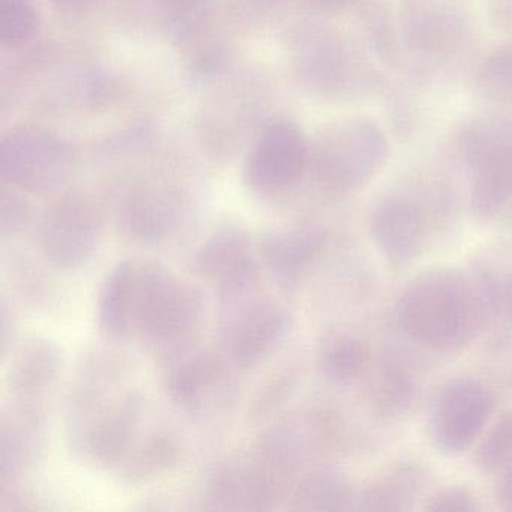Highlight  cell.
<instances>
[{
  "label": "cell",
  "mask_w": 512,
  "mask_h": 512,
  "mask_svg": "<svg viewBox=\"0 0 512 512\" xmlns=\"http://www.w3.org/2000/svg\"><path fill=\"white\" fill-rule=\"evenodd\" d=\"M8 302L2 299V310H0V343H2V356L7 355L8 346L13 344L14 329H16V322H14L13 313L8 310Z\"/></svg>",
  "instance_id": "74e56055"
},
{
  "label": "cell",
  "mask_w": 512,
  "mask_h": 512,
  "mask_svg": "<svg viewBox=\"0 0 512 512\" xmlns=\"http://www.w3.org/2000/svg\"><path fill=\"white\" fill-rule=\"evenodd\" d=\"M104 218L97 203L79 191H61L44 209L38 245L47 263L59 271L85 268L100 248Z\"/></svg>",
  "instance_id": "30bf717a"
},
{
  "label": "cell",
  "mask_w": 512,
  "mask_h": 512,
  "mask_svg": "<svg viewBox=\"0 0 512 512\" xmlns=\"http://www.w3.org/2000/svg\"><path fill=\"white\" fill-rule=\"evenodd\" d=\"M25 191L2 184L0 190V238L13 242L22 238L32 224V205Z\"/></svg>",
  "instance_id": "d6a6232c"
},
{
  "label": "cell",
  "mask_w": 512,
  "mask_h": 512,
  "mask_svg": "<svg viewBox=\"0 0 512 512\" xmlns=\"http://www.w3.org/2000/svg\"><path fill=\"white\" fill-rule=\"evenodd\" d=\"M76 169V155L58 134L25 124L0 140V176L4 184L28 194H58Z\"/></svg>",
  "instance_id": "ba28073f"
},
{
  "label": "cell",
  "mask_w": 512,
  "mask_h": 512,
  "mask_svg": "<svg viewBox=\"0 0 512 512\" xmlns=\"http://www.w3.org/2000/svg\"><path fill=\"white\" fill-rule=\"evenodd\" d=\"M491 11L500 26L512 29V0H491Z\"/></svg>",
  "instance_id": "f35d334b"
},
{
  "label": "cell",
  "mask_w": 512,
  "mask_h": 512,
  "mask_svg": "<svg viewBox=\"0 0 512 512\" xmlns=\"http://www.w3.org/2000/svg\"><path fill=\"white\" fill-rule=\"evenodd\" d=\"M101 0H53V4L67 14H82L94 8Z\"/></svg>",
  "instance_id": "ab89813d"
},
{
  "label": "cell",
  "mask_w": 512,
  "mask_h": 512,
  "mask_svg": "<svg viewBox=\"0 0 512 512\" xmlns=\"http://www.w3.org/2000/svg\"><path fill=\"white\" fill-rule=\"evenodd\" d=\"M496 412L497 394L490 383L475 376L452 377L428 407V442L445 457L464 454L475 448Z\"/></svg>",
  "instance_id": "52a82bcc"
},
{
  "label": "cell",
  "mask_w": 512,
  "mask_h": 512,
  "mask_svg": "<svg viewBox=\"0 0 512 512\" xmlns=\"http://www.w3.org/2000/svg\"><path fill=\"white\" fill-rule=\"evenodd\" d=\"M190 212L187 194L164 182L131 188L119 200L118 227L137 245H158L178 233Z\"/></svg>",
  "instance_id": "9a60e30c"
},
{
  "label": "cell",
  "mask_w": 512,
  "mask_h": 512,
  "mask_svg": "<svg viewBox=\"0 0 512 512\" xmlns=\"http://www.w3.org/2000/svg\"><path fill=\"white\" fill-rule=\"evenodd\" d=\"M476 91L496 103H512V41L490 53L478 67Z\"/></svg>",
  "instance_id": "1f68e13d"
},
{
  "label": "cell",
  "mask_w": 512,
  "mask_h": 512,
  "mask_svg": "<svg viewBox=\"0 0 512 512\" xmlns=\"http://www.w3.org/2000/svg\"><path fill=\"white\" fill-rule=\"evenodd\" d=\"M388 155V140L373 119L347 116L317 130L310 142L308 173L322 193L350 196L379 175Z\"/></svg>",
  "instance_id": "5b68a950"
},
{
  "label": "cell",
  "mask_w": 512,
  "mask_h": 512,
  "mask_svg": "<svg viewBox=\"0 0 512 512\" xmlns=\"http://www.w3.org/2000/svg\"><path fill=\"white\" fill-rule=\"evenodd\" d=\"M49 449L47 403L11 400L0 415V485L10 487L37 469Z\"/></svg>",
  "instance_id": "2e32d148"
},
{
  "label": "cell",
  "mask_w": 512,
  "mask_h": 512,
  "mask_svg": "<svg viewBox=\"0 0 512 512\" xmlns=\"http://www.w3.org/2000/svg\"><path fill=\"white\" fill-rule=\"evenodd\" d=\"M292 68L307 94L332 103L368 97L380 86L365 53L343 32L322 23H308L296 32Z\"/></svg>",
  "instance_id": "277c9868"
},
{
  "label": "cell",
  "mask_w": 512,
  "mask_h": 512,
  "mask_svg": "<svg viewBox=\"0 0 512 512\" xmlns=\"http://www.w3.org/2000/svg\"><path fill=\"white\" fill-rule=\"evenodd\" d=\"M128 362L115 350L83 359L67 409L71 451L86 464L115 470L142 431L145 398L125 385Z\"/></svg>",
  "instance_id": "6da1fadb"
},
{
  "label": "cell",
  "mask_w": 512,
  "mask_h": 512,
  "mask_svg": "<svg viewBox=\"0 0 512 512\" xmlns=\"http://www.w3.org/2000/svg\"><path fill=\"white\" fill-rule=\"evenodd\" d=\"M205 317L202 292L169 271L146 308L136 340L164 365L199 344Z\"/></svg>",
  "instance_id": "9c48e42d"
},
{
  "label": "cell",
  "mask_w": 512,
  "mask_h": 512,
  "mask_svg": "<svg viewBox=\"0 0 512 512\" xmlns=\"http://www.w3.org/2000/svg\"><path fill=\"white\" fill-rule=\"evenodd\" d=\"M356 494L343 473L334 469L311 470L293 485V508L298 511H346L356 506Z\"/></svg>",
  "instance_id": "4316f807"
},
{
  "label": "cell",
  "mask_w": 512,
  "mask_h": 512,
  "mask_svg": "<svg viewBox=\"0 0 512 512\" xmlns=\"http://www.w3.org/2000/svg\"><path fill=\"white\" fill-rule=\"evenodd\" d=\"M310 169V142L299 125L274 121L256 137L242 163V182L254 196L275 199L301 184Z\"/></svg>",
  "instance_id": "7c38bea8"
},
{
  "label": "cell",
  "mask_w": 512,
  "mask_h": 512,
  "mask_svg": "<svg viewBox=\"0 0 512 512\" xmlns=\"http://www.w3.org/2000/svg\"><path fill=\"white\" fill-rule=\"evenodd\" d=\"M355 0H301L311 13L320 14V16H335V14L343 13L350 7Z\"/></svg>",
  "instance_id": "8d00e7d4"
},
{
  "label": "cell",
  "mask_w": 512,
  "mask_h": 512,
  "mask_svg": "<svg viewBox=\"0 0 512 512\" xmlns=\"http://www.w3.org/2000/svg\"><path fill=\"white\" fill-rule=\"evenodd\" d=\"M184 457V445L175 431L152 427L140 431L113 472L130 485L151 484L175 472Z\"/></svg>",
  "instance_id": "603a6c76"
},
{
  "label": "cell",
  "mask_w": 512,
  "mask_h": 512,
  "mask_svg": "<svg viewBox=\"0 0 512 512\" xmlns=\"http://www.w3.org/2000/svg\"><path fill=\"white\" fill-rule=\"evenodd\" d=\"M398 26L403 49L424 76L460 68L475 40L469 0H400Z\"/></svg>",
  "instance_id": "8992f818"
},
{
  "label": "cell",
  "mask_w": 512,
  "mask_h": 512,
  "mask_svg": "<svg viewBox=\"0 0 512 512\" xmlns=\"http://www.w3.org/2000/svg\"><path fill=\"white\" fill-rule=\"evenodd\" d=\"M512 148V124L500 118H476L455 134L458 163L470 173L487 158Z\"/></svg>",
  "instance_id": "83f0119b"
},
{
  "label": "cell",
  "mask_w": 512,
  "mask_h": 512,
  "mask_svg": "<svg viewBox=\"0 0 512 512\" xmlns=\"http://www.w3.org/2000/svg\"><path fill=\"white\" fill-rule=\"evenodd\" d=\"M401 331L439 355L466 352L488 328L484 304L469 274L455 266H433L413 275L395 301Z\"/></svg>",
  "instance_id": "7a4b0ae2"
},
{
  "label": "cell",
  "mask_w": 512,
  "mask_h": 512,
  "mask_svg": "<svg viewBox=\"0 0 512 512\" xmlns=\"http://www.w3.org/2000/svg\"><path fill=\"white\" fill-rule=\"evenodd\" d=\"M164 367V389L170 401L191 415H203L220 406L230 394L235 370L221 349L191 347Z\"/></svg>",
  "instance_id": "5bb4252c"
},
{
  "label": "cell",
  "mask_w": 512,
  "mask_h": 512,
  "mask_svg": "<svg viewBox=\"0 0 512 512\" xmlns=\"http://www.w3.org/2000/svg\"><path fill=\"white\" fill-rule=\"evenodd\" d=\"M469 209L479 224L512 230V148L487 158L472 172Z\"/></svg>",
  "instance_id": "44dd1931"
},
{
  "label": "cell",
  "mask_w": 512,
  "mask_h": 512,
  "mask_svg": "<svg viewBox=\"0 0 512 512\" xmlns=\"http://www.w3.org/2000/svg\"><path fill=\"white\" fill-rule=\"evenodd\" d=\"M251 259L250 233L238 224H223L194 250L191 271L215 287Z\"/></svg>",
  "instance_id": "484cf974"
},
{
  "label": "cell",
  "mask_w": 512,
  "mask_h": 512,
  "mask_svg": "<svg viewBox=\"0 0 512 512\" xmlns=\"http://www.w3.org/2000/svg\"><path fill=\"white\" fill-rule=\"evenodd\" d=\"M422 509L427 512H479L484 506L472 488L446 484L428 491Z\"/></svg>",
  "instance_id": "836d02e7"
},
{
  "label": "cell",
  "mask_w": 512,
  "mask_h": 512,
  "mask_svg": "<svg viewBox=\"0 0 512 512\" xmlns=\"http://www.w3.org/2000/svg\"><path fill=\"white\" fill-rule=\"evenodd\" d=\"M494 500L500 511L512 512V467L497 476Z\"/></svg>",
  "instance_id": "d590c367"
},
{
  "label": "cell",
  "mask_w": 512,
  "mask_h": 512,
  "mask_svg": "<svg viewBox=\"0 0 512 512\" xmlns=\"http://www.w3.org/2000/svg\"><path fill=\"white\" fill-rule=\"evenodd\" d=\"M43 29V19L32 0H0V46L22 50L31 46Z\"/></svg>",
  "instance_id": "4dcf8cb0"
},
{
  "label": "cell",
  "mask_w": 512,
  "mask_h": 512,
  "mask_svg": "<svg viewBox=\"0 0 512 512\" xmlns=\"http://www.w3.org/2000/svg\"><path fill=\"white\" fill-rule=\"evenodd\" d=\"M359 385L365 406L383 422L400 421L421 397V383L412 367L394 355L377 356Z\"/></svg>",
  "instance_id": "ffe728a7"
},
{
  "label": "cell",
  "mask_w": 512,
  "mask_h": 512,
  "mask_svg": "<svg viewBox=\"0 0 512 512\" xmlns=\"http://www.w3.org/2000/svg\"><path fill=\"white\" fill-rule=\"evenodd\" d=\"M428 472L421 463L401 460L380 470L356 497L364 512H409L428 493Z\"/></svg>",
  "instance_id": "7402d4cb"
},
{
  "label": "cell",
  "mask_w": 512,
  "mask_h": 512,
  "mask_svg": "<svg viewBox=\"0 0 512 512\" xmlns=\"http://www.w3.org/2000/svg\"><path fill=\"white\" fill-rule=\"evenodd\" d=\"M325 244L326 233L320 227L272 230L260 241V257L274 280L292 289L313 271L325 250Z\"/></svg>",
  "instance_id": "d6986e66"
},
{
  "label": "cell",
  "mask_w": 512,
  "mask_h": 512,
  "mask_svg": "<svg viewBox=\"0 0 512 512\" xmlns=\"http://www.w3.org/2000/svg\"><path fill=\"white\" fill-rule=\"evenodd\" d=\"M167 272L149 259H125L110 269L97 298V325L107 340H136L146 308Z\"/></svg>",
  "instance_id": "4fadbf2b"
},
{
  "label": "cell",
  "mask_w": 512,
  "mask_h": 512,
  "mask_svg": "<svg viewBox=\"0 0 512 512\" xmlns=\"http://www.w3.org/2000/svg\"><path fill=\"white\" fill-rule=\"evenodd\" d=\"M293 385H295V376L289 371L275 374L274 379H271L268 385L263 386L262 392H259L254 401V418H265V415L271 413L275 406L283 403L287 395L292 392Z\"/></svg>",
  "instance_id": "e575fe53"
},
{
  "label": "cell",
  "mask_w": 512,
  "mask_h": 512,
  "mask_svg": "<svg viewBox=\"0 0 512 512\" xmlns=\"http://www.w3.org/2000/svg\"><path fill=\"white\" fill-rule=\"evenodd\" d=\"M466 271L487 311L488 326L499 328V334H512V239L476 245Z\"/></svg>",
  "instance_id": "e0dca14e"
},
{
  "label": "cell",
  "mask_w": 512,
  "mask_h": 512,
  "mask_svg": "<svg viewBox=\"0 0 512 512\" xmlns=\"http://www.w3.org/2000/svg\"><path fill=\"white\" fill-rule=\"evenodd\" d=\"M359 19L377 58L389 67H397L403 58V41L388 2L359 0Z\"/></svg>",
  "instance_id": "f1b7e54d"
},
{
  "label": "cell",
  "mask_w": 512,
  "mask_h": 512,
  "mask_svg": "<svg viewBox=\"0 0 512 512\" xmlns=\"http://www.w3.org/2000/svg\"><path fill=\"white\" fill-rule=\"evenodd\" d=\"M473 464L482 475H502L512 467V410L496 415L473 448Z\"/></svg>",
  "instance_id": "f546056e"
},
{
  "label": "cell",
  "mask_w": 512,
  "mask_h": 512,
  "mask_svg": "<svg viewBox=\"0 0 512 512\" xmlns=\"http://www.w3.org/2000/svg\"><path fill=\"white\" fill-rule=\"evenodd\" d=\"M295 326L292 311L260 295L221 311L220 349L235 370H251L275 355Z\"/></svg>",
  "instance_id": "8fae6325"
},
{
  "label": "cell",
  "mask_w": 512,
  "mask_h": 512,
  "mask_svg": "<svg viewBox=\"0 0 512 512\" xmlns=\"http://www.w3.org/2000/svg\"><path fill=\"white\" fill-rule=\"evenodd\" d=\"M460 218V197L448 179L422 176L377 200L368 230L392 271L421 260L452 232Z\"/></svg>",
  "instance_id": "3957f363"
},
{
  "label": "cell",
  "mask_w": 512,
  "mask_h": 512,
  "mask_svg": "<svg viewBox=\"0 0 512 512\" xmlns=\"http://www.w3.org/2000/svg\"><path fill=\"white\" fill-rule=\"evenodd\" d=\"M376 359L370 341L355 332L334 329L317 344L316 367L320 376L332 385L361 383Z\"/></svg>",
  "instance_id": "d4e9b609"
},
{
  "label": "cell",
  "mask_w": 512,
  "mask_h": 512,
  "mask_svg": "<svg viewBox=\"0 0 512 512\" xmlns=\"http://www.w3.org/2000/svg\"><path fill=\"white\" fill-rule=\"evenodd\" d=\"M212 0H121L134 26L170 40H187L211 14Z\"/></svg>",
  "instance_id": "cb8c5ba5"
},
{
  "label": "cell",
  "mask_w": 512,
  "mask_h": 512,
  "mask_svg": "<svg viewBox=\"0 0 512 512\" xmlns=\"http://www.w3.org/2000/svg\"><path fill=\"white\" fill-rule=\"evenodd\" d=\"M64 365V352L58 343L44 337L28 338L11 350L5 373L8 398L47 403L61 380Z\"/></svg>",
  "instance_id": "ac0fdd59"
}]
</instances>
